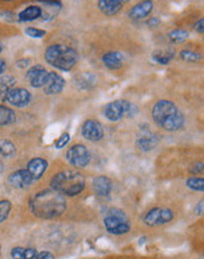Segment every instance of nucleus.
I'll return each instance as SVG.
<instances>
[{"label":"nucleus","instance_id":"nucleus-18","mask_svg":"<svg viewBox=\"0 0 204 259\" xmlns=\"http://www.w3.org/2000/svg\"><path fill=\"white\" fill-rule=\"evenodd\" d=\"M102 63L108 70H119L123 65V57L120 52L109 51L102 56Z\"/></svg>","mask_w":204,"mask_h":259},{"label":"nucleus","instance_id":"nucleus-26","mask_svg":"<svg viewBox=\"0 0 204 259\" xmlns=\"http://www.w3.org/2000/svg\"><path fill=\"white\" fill-rule=\"evenodd\" d=\"M189 38V32L185 30H182V28H176V30L170 31L168 33V39H169L170 42L173 44H182Z\"/></svg>","mask_w":204,"mask_h":259},{"label":"nucleus","instance_id":"nucleus-24","mask_svg":"<svg viewBox=\"0 0 204 259\" xmlns=\"http://www.w3.org/2000/svg\"><path fill=\"white\" fill-rule=\"evenodd\" d=\"M178 58H180L182 62L189 63V64H195L201 62L203 59L202 53L197 51H194V50H181L180 53H178Z\"/></svg>","mask_w":204,"mask_h":259},{"label":"nucleus","instance_id":"nucleus-12","mask_svg":"<svg viewBox=\"0 0 204 259\" xmlns=\"http://www.w3.org/2000/svg\"><path fill=\"white\" fill-rule=\"evenodd\" d=\"M33 182V178L27 171V168H21V170L13 172L9 177V184L16 189H26L31 186Z\"/></svg>","mask_w":204,"mask_h":259},{"label":"nucleus","instance_id":"nucleus-33","mask_svg":"<svg viewBox=\"0 0 204 259\" xmlns=\"http://www.w3.org/2000/svg\"><path fill=\"white\" fill-rule=\"evenodd\" d=\"M70 140H71L70 133H62V135L59 137V139L55 142V147L56 149H62V147H65L67 144L70 143Z\"/></svg>","mask_w":204,"mask_h":259},{"label":"nucleus","instance_id":"nucleus-10","mask_svg":"<svg viewBox=\"0 0 204 259\" xmlns=\"http://www.w3.org/2000/svg\"><path fill=\"white\" fill-rule=\"evenodd\" d=\"M31 93L26 89L13 88L6 91L5 100L16 107H25L31 102Z\"/></svg>","mask_w":204,"mask_h":259},{"label":"nucleus","instance_id":"nucleus-14","mask_svg":"<svg viewBox=\"0 0 204 259\" xmlns=\"http://www.w3.org/2000/svg\"><path fill=\"white\" fill-rule=\"evenodd\" d=\"M113 189V182L106 176H98L92 181V190L98 197H108Z\"/></svg>","mask_w":204,"mask_h":259},{"label":"nucleus","instance_id":"nucleus-9","mask_svg":"<svg viewBox=\"0 0 204 259\" xmlns=\"http://www.w3.org/2000/svg\"><path fill=\"white\" fill-rule=\"evenodd\" d=\"M81 135L89 142H100L105 137V130L100 121L95 119L86 120L81 127Z\"/></svg>","mask_w":204,"mask_h":259},{"label":"nucleus","instance_id":"nucleus-1","mask_svg":"<svg viewBox=\"0 0 204 259\" xmlns=\"http://www.w3.org/2000/svg\"><path fill=\"white\" fill-rule=\"evenodd\" d=\"M32 213L38 218L52 219L61 215L66 211L65 197L55 190H44L32 198L30 201Z\"/></svg>","mask_w":204,"mask_h":259},{"label":"nucleus","instance_id":"nucleus-20","mask_svg":"<svg viewBox=\"0 0 204 259\" xmlns=\"http://www.w3.org/2000/svg\"><path fill=\"white\" fill-rule=\"evenodd\" d=\"M75 85L78 89L86 90V91H91L95 88L96 85V75L91 72H85L80 73L75 78Z\"/></svg>","mask_w":204,"mask_h":259},{"label":"nucleus","instance_id":"nucleus-7","mask_svg":"<svg viewBox=\"0 0 204 259\" xmlns=\"http://www.w3.org/2000/svg\"><path fill=\"white\" fill-rule=\"evenodd\" d=\"M175 217V212L169 207H153L147 211L143 215V223L150 228H157V226H163L173 222Z\"/></svg>","mask_w":204,"mask_h":259},{"label":"nucleus","instance_id":"nucleus-40","mask_svg":"<svg viewBox=\"0 0 204 259\" xmlns=\"http://www.w3.org/2000/svg\"><path fill=\"white\" fill-rule=\"evenodd\" d=\"M5 98H6V90L0 86V102H2V100H5Z\"/></svg>","mask_w":204,"mask_h":259},{"label":"nucleus","instance_id":"nucleus-44","mask_svg":"<svg viewBox=\"0 0 204 259\" xmlns=\"http://www.w3.org/2000/svg\"><path fill=\"white\" fill-rule=\"evenodd\" d=\"M203 231H204V230H203ZM203 238H204V232H203Z\"/></svg>","mask_w":204,"mask_h":259},{"label":"nucleus","instance_id":"nucleus-15","mask_svg":"<svg viewBox=\"0 0 204 259\" xmlns=\"http://www.w3.org/2000/svg\"><path fill=\"white\" fill-rule=\"evenodd\" d=\"M65 80L63 78L56 72H49L47 82L44 86V92L46 95H56L60 93L65 88Z\"/></svg>","mask_w":204,"mask_h":259},{"label":"nucleus","instance_id":"nucleus-6","mask_svg":"<svg viewBox=\"0 0 204 259\" xmlns=\"http://www.w3.org/2000/svg\"><path fill=\"white\" fill-rule=\"evenodd\" d=\"M102 112L109 121H119L124 116L133 117L136 112V107L126 99H119L107 104Z\"/></svg>","mask_w":204,"mask_h":259},{"label":"nucleus","instance_id":"nucleus-21","mask_svg":"<svg viewBox=\"0 0 204 259\" xmlns=\"http://www.w3.org/2000/svg\"><path fill=\"white\" fill-rule=\"evenodd\" d=\"M175 57H176L175 50L163 49V50H156V51H154L152 55V59L156 64L168 65V64H170V62H173Z\"/></svg>","mask_w":204,"mask_h":259},{"label":"nucleus","instance_id":"nucleus-29","mask_svg":"<svg viewBox=\"0 0 204 259\" xmlns=\"http://www.w3.org/2000/svg\"><path fill=\"white\" fill-rule=\"evenodd\" d=\"M11 208H12V204L10 200H0V224L9 217Z\"/></svg>","mask_w":204,"mask_h":259},{"label":"nucleus","instance_id":"nucleus-31","mask_svg":"<svg viewBox=\"0 0 204 259\" xmlns=\"http://www.w3.org/2000/svg\"><path fill=\"white\" fill-rule=\"evenodd\" d=\"M189 172L191 175H202L204 174V163L201 160H196L189 166Z\"/></svg>","mask_w":204,"mask_h":259},{"label":"nucleus","instance_id":"nucleus-36","mask_svg":"<svg viewBox=\"0 0 204 259\" xmlns=\"http://www.w3.org/2000/svg\"><path fill=\"white\" fill-rule=\"evenodd\" d=\"M35 259H55L54 254L52 252H49V251H41V252H38L37 253V257Z\"/></svg>","mask_w":204,"mask_h":259},{"label":"nucleus","instance_id":"nucleus-4","mask_svg":"<svg viewBox=\"0 0 204 259\" xmlns=\"http://www.w3.org/2000/svg\"><path fill=\"white\" fill-rule=\"evenodd\" d=\"M77 50L67 45H51L45 51V60L51 66L61 71H71L78 63Z\"/></svg>","mask_w":204,"mask_h":259},{"label":"nucleus","instance_id":"nucleus-2","mask_svg":"<svg viewBox=\"0 0 204 259\" xmlns=\"http://www.w3.org/2000/svg\"><path fill=\"white\" fill-rule=\"evenodd\" d=\"M152 118L156 126L167 132H176L184 126L185 118L182 111L169 99H160L154 104Z\"/></svg>","mask_w":204,"mask_h":259},{"label":"nucleus","instance_id":"nucleus-22","mask_svg":"<svg viewBox=\"0 0 204 259\" xmlns=\"http://www.w3.org/2000/svg\"><path fill=\"white\" fill-rule=\"evenodd\" d=\"M40 17H42V10L40 6L37 5L28 6L18 14V19H19V21H32L38 19V18Z\"/></svg>","mask_w":204,"mask_h":259},{"label":"nucleus","instance_id":"nucleus-43","mask_svg":"<svg viewBox=\"0 0 204 259\" xmlns=\"http://www.w3.org/2000/svg\"><path fill=\"white\" fill-rule=\"evenodd\" d=\"M0 254H2V245H0Z\"/></svg>","mask_w":204,"mask_h":259},{"label":"nucleus","instance_id":"nucleus-19","mask_svg":"<svg viewBox=\"0 0 204 259\" xmlns=\"http://www.w3.org/2000/svg\"><path fill=\"white\" fill-rule=\"evenodd\" d=\"M99 10L106 16H115L122 10L123 3L119 0H100L98 3Z\"/></svg>","mask_w":204,"mask_h":259},{"label":"nucleus","instance_id":"nucleus-41","mask_svg":"<svg viewBox=\"0 0 204 259\" xmlns=\"http://www.w3.org/2000/svg\"><path fill=\"white\" fill-rule=\"evenodd\" d=\"M196 259H204V254H202V256H199L198 258H196Z\"/></svg>","mask_w":204,"mask_h":259},{"label":"nucleus","instance_id":"nucleus-39","mask_svg":"<svg viewBox=\"0 0 204 259\" xmlns=\"http://www.w3.org/2000/svg\"><path fill=\"white\" fill-rule=\"evenodd\" d=\"M6 70V63L4 59H0V74H3Z\"/></svg>","mask_w":204,"mask_h":259},{"label":"nucleus","instance_id":"nucleus-35","mask_svg":"<svg viewBox=\"0 0 204 259\" xmlns=\"http://www.w3.org/2000/svg\"><path fill=\"white\" fill-rule=\"evenodd\" d=\"M194 30L197 32V33H204V18H201V19H198L196 23L194 24Z\"/></svg>","mask_w":204,"mask_h":259},{"label":"nucleus","instance_id":"nucleus-34","mask_svg":"<svg viewBox=\"0 0 204 259\" xmlns=\"http://www.w3.org/2000/svg\"><path fill=\"white\" fill-rule=\"evenodd\" d=\"M194 213L196 215H203L204 214V198L197 201V204L194 207Z\"/></svg>","mask_w":204,"mask_h":259},{"label":"nucleus","instance_id":"nucleus-30","mask_svg":"<svg viewBox=\"0 0 204 259\" xmlns=\"http://www.w3.org/2000/svg\"><path fill=\"white\" fill-rule=\"evenodd\" d=\"M16 82V78H14L13 75H4V77L0 78V86H2L3 89H5L6 91L10 89H13Z\"/></svg>","mask_w":204,"mask_h":259},{"label":"nucleus","instance_id":"nucleus-17","mask_svg":"<svg viewBox=\"0 0 204 259\" xmlns=\"http://www.w3.org/2000/svg\"><path fill=\"white\" fill-rule=\"evenodd\" d=\"M47 167L48 163L45 159H42V158H33L27 164V171L30 172V175L32 176L34 182L39 181L44 176Z\"/></svg>","mask_w":204,"mask_h":259},{"label":"nucleus","instance_id":"nucleus-27","mask_svg":"<svg viewBox=\"0 0 204 259\" xmlns=\"http://www.w3.org/2000/svg\"><path fill=\"white\" fill-rule=\"evenodd\" d=\"M185 185L192 191L204 192V177H197V176L189 177L185 181Z\"/></svg>","mask_w":204,"mask_h":259},{"label":"nucleus","instance_id":"nucleus-11","mask_svg":"<svg viewBox=\"0 0 204 259\" xmlns=\"http://www.w3.org/2000/svg\"><path fill=\"white\" fill-rule=\"evenodd\" d=\"M48 74L49 72L46 70L44 66H41V65H37V66L28 68L26 73V79L28 80V82H30L32 88L40 89V88H44L46 82H47Z\"/></svg>","mask_w":204,"mask_h":259},{"label":"nucleus","instance_id":"nucleus-16","mask_svg":"<svg viewBox=\"0 0 204 259\" xmlns=\"http://www.w3.org/2000/svg\"><path fill=\"white\" fill-rule=\"evenodd\" d=\"M153 2H141L131 7L129 12H128V16H129L130 19L133 20H141L145 19L147 17H149V14L153 12Z\"/></svg>","mask_w":204,"mask_h":259},{"label":"nucleus","instance_id":"nucleus-13","mask_svg":"<svg viewBox=\"0 0 204 259\" xmlns=\"http://www.w3.org/2000/svg\"><path fill=\"white\" fill-rule=\"evenodd\" d=\"M157 144H159V137L155 133L150 132L148 128L143 130L136 140V147L142 152H149V151L155 149Z\"/></svg>","mask_w":204,"mask_h":259},{"label":"nucleus","instance_id":"nucleus-23","mask_svg":"<svg viewBox=\"0 0 204 259\" xmlns=\"http://www.w3.org/2000/svg\"><path fill=\"white\" fill-rule=\"evenodd\" d=\"M37 250L33 247H13L11 251V258L12 259H35L37 257Z\"/></svg>","mask_w":204,"mask_h":259},{"label":"nucleus","instance_id":"nucleus-32","mask_svg":"<svg viewBox=\"0 0 204 259\" xmlns=\"http://www.w3.org/2000/svg\"><path fill=\"white\" fill-rule=\"evenodd\" d=\"M25 32H26L27 35H30L32 38H42L46 35V31L35 27H27Z\"/></svg>","mask_w":204,"mask_h":259},{"label":"nucleus","instance_id":"nucleus-38","mask_svg":"<svg viewBox=\"0 0 204 259\" xmlns=\"http://www.w3.org/2000/svg\"><path fill=\"white\" fill-rule=\"evenodd\" d=\"M28 65H30V59H20L17 62V66L20 68H27Z\"/></svg>","mask_w":204,"mask_h":259},{"label":"nucleus","instance_id":"nucleus-42","mask_svg":"<svg viewBox=\"0 0 204 259\" xmlns=\"http://www.w3.org/2000/svg\"><path fill=\"white\" fill-rule=\"evenodd\" d=\"M3 51V45H2V42H0V52Z\"/></svg>","mask_w":204,"mask_h":259},{"label":"nucleus","instance_id":"nucleus-37","mask_svg":"<svg viewBox=\"0 0 204 259\" xmlns=\"http://www.w3.org/2000/svg\"><path fill=\"white\" fill-rule=\"evenodd\" d=\"M147 25L150 27H156L160 25V19L159 18H150V19L147 21Z\"/></svg>","mask_w":204,"mask_h":259},{"label":"nucleus","instance_id":"nucleus-25","mask_svg":"<svg viewBox=\"0 0 204 259\" xmlns=\"http://www.w3.org/2000/svg\"><path fill=\"white\" fill-rule=\"evenodd\" d=\"M16 112L12 109L0 105V126H6L16 121Z\"/></svg>","mask_w":204,"mask_h":259},{"label":"nucleus","instance_id":"nucleus-5","mask_svg":"<svg viewBox=\"0 0 204 259\" xmlns=\"http://www.w3.org/2000/svg\"><path fill=\"white\" fill-rule=\"evenodd\" d=\"M103 226L107 232L114 236H123L130 231V222L127 214L119 208H109L103 218Z\"/></svg>","mask_w":204,"mask_h":259},{"label":"nucleus","instance_id":"nucleus-28","mask_svg":"<svg viewBox=\"0 0 204 259\" xmlns=\"http://www.w3.org/2000/svg\"><path fill=\"white\" fill-rule=\"evenodd\" d=\"M17 149L14 144L10 140H2L0 142V154L4 157H13L16 156Z\"/></svg>","mask_w":204,"mask_h":259},{"label":"nucleus","instance_id":"nucleus-3","mask_svg":"<svg viewBox=\"0 0 204 259\" xmlns=\"http://www.w3.org/2000/svg\"><path fill=\"white\" fill-rule=\"evenodd\" d=\"M51 186L62 196L74 197L84 191L86 181L80 172L66 170L59 172L52 178Z\"/></svg>","mask_w":204,"mask_h":259},{"label":"nucleus","instance_id":"nucleus-8","mask_svg":"<svg viewBox=\"0 0 204 259\" xmlns=\"http://www.w3.org/2000/svg\"><path fill=\"white\" fill-rule=\"evenodd\" d=\"M66 159L72 166L78 168H84L91 161V153L87 147L82 144H77L68 149L66 153Z\"/></svg>","mask_w":204,"mask_h":259}]
</instances>
